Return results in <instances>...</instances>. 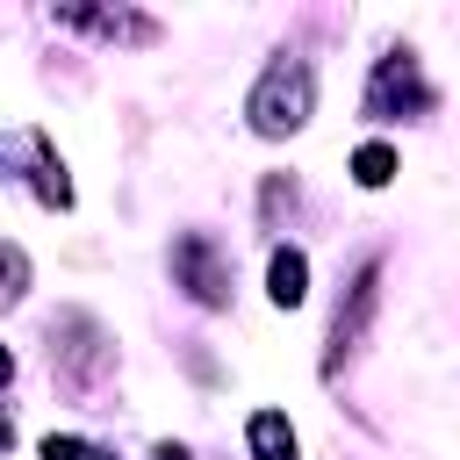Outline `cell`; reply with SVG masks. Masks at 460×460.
Wrapping results in <instances>:
<instances>
[{
	"instance_id": "obj_1",
	"label": "cell",
	"mask_w": 460,
	"mask_h": 460,
	"mask_svg": "<svg viewBox=\"0 0 460 460\" xmlns=\"http://www.w3.org/2000/svg\"><path fill=\"white\" fill-rule=\"evenodd\" d=\"M309 108H316V79H309L302 58H273V65L259 72L252 101H244V115H252L259 137H295V129L309 122Z\"/></svg>"
},
{
	"instance_id": "obj_2",
	"label": "cell",
	"mask_w": 460,
	"mask_h": 460,
	"mask_svg": "<svg viewBox=\"0 0 460 460\" xmlns=\"http://www.w3.org/2000/svg\"><path fill=\"white\" fill-rule=\"evenodd\" d=\"M374 302H381V259H367L359 273H352V295L338 302V316H331V352H323V374H338L352 352H359V338H367V323H374Z\"/></svg>"
},
{
	"instance_id": "obj_3",
	"label": "cell",
	"mask_w": 460,
	"mask_h": 460,
	"mask_svg": "<svg viewBox=\"0 0 460 460\" xmlns=\"http://www.w3.org/2000/svg\"><path fill=\"white\" fill-rule=\"evenodd\" d=\"M172 273L187 280V295H194V302H208V309H223V302H230V266L216 259V244H208V237H180V244H172Z\"/></svg>"
},
{
	"instance_id": "obj_4",
	"label": "cell",
	"mask_w": 460,
	"mask_h": 460,
	"mask_svg": "<svg viewBox=\"0 0 460 460\" xmlns=\"http://www.w3.org/2000/svg\"><path fill=\"white\" fill-rule=\"evenodd\" d=\"M402 108H424V79H417V58L410 50H395V58H381L374 65V86H367V115H402Z\"/></svg>"
},
{
	"instance_id": "obj_5",
	"label": "cell",
	"mask_w": 460,
	"mask_h": 460,
	"mask_svg": "<svg viewBox=\"0 0 460 460\" xmlns=\"http://www.w3.org/2000/svg\"><path fill=\"white\" fill-rule=\"evenodd\" d=\"M244 438H252V460H302V446H295V424H288L280 410H252Z\"/></svg>"
},
{
	"instance_id": "obj_6",
	"label": "cell",
	"mask_w": 460,
	"mask_h": 460,
	"mask_svg": "<svg viewBox=\"0 0 460 460\" xmlns=\"http://www.w3.org/2000/svg\"><path fill=\"white\" fill-rule=\"evenodd\" d=\"M266 295H273L280 309H295V302L309 295V259H302L295 244H280V252L266 259Z\"/></svg>"
},
{
	"instance_id": "obj_7",
	"label": "cell",
	"mask_w": 460,
	"mask_h": 460,
	"mask_svg": "<svg viewBox=\"0 0 460 460\" xmlns=\"http://www.w3.org/2000/svg\"><path fill=\"white\" fill-rule=\"evenodd\" d=\"M352 180H359V187H388V180H395V151H388V144H359Z\"/></svg>"
},
{
	"instance_id": "obj_8",
	"label": "cell",
	"mask_w": 460,
	"mask_h": 460,
	"mask_svg": "<svg viewBox=\"0 0 460 460\" xmlns=\"http://www.w3.org/2000/svg\"><path fill=\"white\" fill-rule=\"evenodd\" d=\"M36 194H43L50 208H65V201H72V180H65V165L50 158V144H36Z\"/></svg>"
},
{
	"instance_id": "obj_9",
	"label": "cell",
	"mask_w": 460,
	"mask_h": 460,
	"mask_svg": "<svg viewBox=\"0 0 460 460\" xmlns=\"http://www.w3.org/2000/svg\"><path fill=\"white\" fill-rule=\"evenodd\" d=\"M22 288H29V259H22L14 244H0V302H14Z\"/></svg>"
},
{
	"instance_id": "obj_10",
	"label": "cell",
	"mask_w": 460,
	"mask_h": 460,
	"mask_svg": "<svg viewBox=\"0 0 460 460\" xmlns=\"http://www.w3.org/2000/svg\"><path fill=\"white\" fill-rule=\"evenodd\" d=\"M43 460H93V446H86V438H58V431H50V438H43Z\"/></svg>"
},
{
	"instance_id": "obj_11",
	"label": "cell",
	"mask_w": 460,
	"mask_h": 460,
	"mask_svg": "<svg viewBox=\"0 0 460 460\" xmlns=\"http://www.w3.org/2000/svg\"><path fill=\"white\" fill-rule=\"evenodd\" d=\"M7 374H14V352H7V345H0V381H7Z\"/></svg>"
},
{
	"instance_id": "obj_12",
	"label": "cell",
	"mask_w": 460,
	"mask_h": 460,
	"mask_svg": "<svg viewBox=\"0 0 460 460\" xmlns=\"http://www.w3.org/2000/svg\"><path fill=\"white\" fill-rule=\"evenodd\" d=\"M7 438H14V424H7V417H0V446H7Z\"/></svg>"
}]
</instances>
